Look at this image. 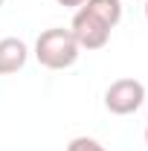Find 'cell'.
Instances as JSON below:
<instances>
[{
    "label": "cell",
    "instance_id": "cell-1",
    "mask_svg": "<svg viewBox=\"0 0 148 151\" xmlns=\"http://www.w3.org/2000/svg\"><path fill=\"white\" fill-rule=\"evenodd\" d=\"M78 44H75V38L70 29H47V32H41L35 41V58L41 67H47V70H67V67H73L75 61H78Z\"/></svg>",
    "mask_w": 148,
    "mask_h": 151
},
{
    "label": "cell",
    "instance_id": "cell-2",
    "mask_svg": "<svg viewBox=\"0 0 148 151\" xmlns=\"http://www.w3.org/2000/svg\"><path fill=\"white\" fill-rule=\"evenodd\" d=\"M145 102V87L137 78H116L111 87L105 90V108L116 116L137 113Z\"/></svg>",
    "mask_w": 148,
    "mask_h": 151
},
{
    "label": "cell",
    "instance_id": "cell-3",
    "mask_svg": "<svg viewBox=\"0 0 148 151\" xmlns=\"http://www.w3.org/2000/svg\"><path fill=\"white\" fill-rule=\"evenodd\" d=\"M70 32H73L78 50H102L111 38V26H105L96 15L78 6L73 15V23H70Z\"/></svg>",
    "mask_w": 148,
    "mask_h": 151
},
{
    "label": "cell",
    "instance_id": "cell-4",
    "mask_svg": "<svg viewBox=\"0 0 148 151\" xmlns=\"http://www.w3.org/2000/svg\"><path fill=\"white\" fill-rule=\"evenodd\" d=\"M26 58H29V50L20 38H3L0 41V76L18 73L26 64Z\"/></svg>",
    "mask_w": 148,
    "mask_h": 151
},
{
    "label": "cell",
    "instance_id": "cell-5",
    "mask_svg": "<svg viewBox=\"0 0 148 151\" xmlns=\"http://www.w3.org/2000/svg\"><path fill=\"white\" fill-rule=\"evenodd\" d=\"M81 9H87L90 15H96V18L102 20L105 26H111V29L122 20V0H84Z\"/></svg>",
    "mask_w": 148,
    "mask_h": 151
},
{
    "label": "cell",
    "instance_id": "cell-6",
    "mask_svg": "<svg viewBox=\"0 0 148 151\" xmlns=\"http://www.w3.org/2000/svg\"><path fill=\"white\" fill-rule=\"evenodd\" d=\"M67 151H108L102 142H96V139H90V137H75L73 142L67 145Z\"/></svg>",
    "mask_w": 148,
    "mask_h": 151
},
{
    "label": "cell",
    "instance_id": "cell-7",
    "mask_svg": "<svg viewBox=\"0 0 148 151\" xmlns=\"http://www.w3.org/2000/svg\"><path fill=\"white\" fill-rule=\"evenodd\" d=\"M58 3H61V6H67V9H78L84 0H58Z\"/></svg>",
    "mask_w": 148,
    "mask_h": 151
},
{
    "label": "cell",
    "instance_id": "cell-8",
    "mask_svg": "<svg viewBox=\"0 0 148 151\" xmlns=\"http://www.w3.org/2000/svg\"><path fill=\"white\" fill-rule=\"evenodd\" d=\"M145 20H148V0H145Z\"/></svg>",
    "mask_w": 148,
    "mask_h": 151
},
{
    "label": "cell",
    "instance_id": "cell-9",
    "mask_svg": "<svg viewBox=\"0 0 148 151\" xmlns=\"http://www.w3.org/2000/svg\"><path fill=\"white\" fill-rule=\"evenodd\" d=\"M145 142H148V128H145Z\"/></svg>",
    "mask_w": 148,
    "mask_h": 151
},
{
    "label": "cell",
    "instance_id": "cell-10",
    "mask_svg": "<svg viewBox=\"0 0 148 151\" xmlns=\"http://www.w3.org/2000/svg\"><path fill=\"white\" fill-rule=\"evenodd\" d=\"M3 3H6V0H0V6H3Z\"/></svg>",
    "mask_w": 148,
    "mask_h": 151
}]
</instances>
